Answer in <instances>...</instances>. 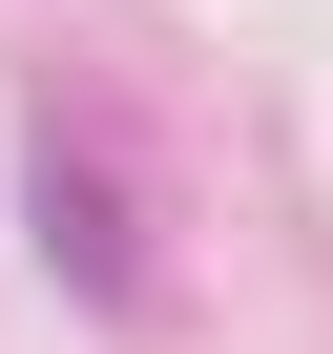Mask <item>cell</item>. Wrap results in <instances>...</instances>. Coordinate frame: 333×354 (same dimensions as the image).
<instances>
[{
  "instance_id": "1",
  "label": "cell",
  "mask_w": 333,
  "mask_h": 354,
  "mask_svg": "<svg viewBox=\"0 0 333 354\" xmlns=\"http://www.w3.org/2000/svg\"><path fill=\"white\" fill-rule=\"evenodd\" d=\"M42 209H63V271L104 292V271H125V230H104V167H84V146H42Z\"/></svg>"
}]
</instances>
